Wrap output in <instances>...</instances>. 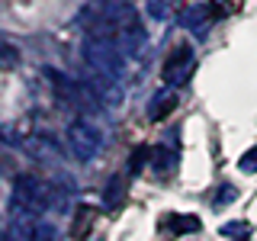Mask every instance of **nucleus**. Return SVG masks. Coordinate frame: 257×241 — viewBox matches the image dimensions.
<instances>
[{
	"mask_svg": "<svg viewBox=\"0 0 257 241\" xmlns=\"http://www.w3.org/2000/svg\"><path fill=\"white\" fill-rule=\"evenodd\" d=\"M80 55H84V61H87L90 71H100V74H106L112 80H119L128 71V55L116 42H109V39H87L84 36Z\"/></svg>",
	"mask_w": 257,
	"mask_h": 241,
	"instance_id": "obj_1",
	"label": "nucleus"
},
{
	"mask_svg": "<svg viewBox=\"0 0 257 241\" xmlns=\"http://www.w3.org/2000/svg\"><path fill=\"white\" fill-rule=\"evenodd\" d=\"M68 142H71V148H74V155L80 161H90L96 151H100V132H96V126L90 123V119H74L68 129Z\"/></svg>",
	"mask_w": 257,
	"mask_h": 241,
	"instance_id": "obj_2",
	"label": "nucleus"
},
{
	"mask_svg": "<svg viewBox=\"0 0 257 241\" xmlns=\"http://www.w3.org/2000/svg\"><path fill=\"white\" fill-rule=\"evenodd\" d=\"M190 71H193V45L187 42H180V45H174L171 48V55H167V61H164V80L171 87H180L183 80L190 77Z\"/></svg>",
	"mask_w": 257,
	"mask_h": 241,
	"instance_id": "obj_3",
	"label": "nucleus"
},
{
	"mask_svg": "<svg viewBox=\"0 0 257 241\" xmlns=\"http://www.w3.org/2000/svg\"><path fill=\"white\" fill-rule=\"evenodd\" d=\"M84 90L93 96L96 103H106V106H119L122 103V90H119V84L106 74H100V71H87L84 74Z\"/></svg>",
	"mask_w": 257,
	"mask_h": 241,
	"instance_id": "obj_4",
	"label": "nucleus"
},
{
	"mask_svg": "<svg viewBox=\"0 0 257 241\" xmlns=\"http://www.w3.org/2000/svg\"><path fill=\"white\" fill-rule=\"evenodd\" d=\"M212 10H215L212 4H193V7H187V10L180 13V26L193 29L196 36H206L209 23H212Z\"/></svg>",
	"mask_w": 257,
	"mask_h": 241,
	"instance_id": "obj_5",
	"label": "nucleus"
},
{
	"mask_svg": "<svg viewBox=\"0 0 257 241\" xmlns=\"http://www.w3.org/2000/svg\"><path fill=\"white\" fill-rule=\"evenodd\" d=\"M174 106H177V96H174L171 90H161V93H155V100H151L148 116L158 123V119H164V116H167V112H171Z\"/></svg>",
	"mask_w": 257,
	"mask_h": 241,
	"instance_id": "obj_6",
	"label": "nucleus"
},
{
	"mask_svg": "<svg viewBox=\"0 0 257 241\" xmlns=\"http://www.w3.org/2000/svg\"><path fill=\"white\" fill-rule=\"evenodd\" d=\"M122 187H125V177H112L106 193H103V199H106V206H119V199H122Z\"/></svg>",
	"mask_w": 257,
	"mask_h": 241,
	"instance_id": "obj_7",
	"label": "nucleus"
},
{
	"mask_svg": "<svg viewBox=\"0 0 257 241\" xmlns=\"http://www.w3.org/2000/svg\"><path fill=\"white\" fill-rule=\"evenodd\" d=\"M167 222H171V228H174V231H183V235L199 228V219H196V215H171Z\"/></svg>",
	"mask_w": 257,
	"mask_h": 241,
	"instance_id": "obj_8",
	"label": "nucleus"
},
{
	"mask_svg": "<svg viewBox=\"0 0 257 241\" xmlns=\"http://www.w3.org/2000/svg\"><path fill=\"white\" fill-rule=\"evenodd\" d=\"M90 219H93V209L80 206V219H77V215H74V228H71V235H74V238H84L87 231H90V225H87V222H90Z\"/></svg>",
	"mask_w": 257,
	"mask_h": 241,
	"instance_id": "obj_9",
	"label": "nucleus"
},
{
	"mask_svg": "<svg viewBox=\"0 0 257 241\" xmlns=\"http://www.w3.org/2000/svg\"><path fill=\"white\" fill-rule=\"evenodd\" d=\"M145 13H148V20L164 23L167 20V0H145Z\"/></svg>",
	"mask_w": 257,
	"mask_h": 241,
	"instance_id": "obj_10",
	"label": "nucleus"
},
{
	"mask_svg": "<svg viewBox=\"0 0 257 241\" xmlns=\"http://www.w3.org/2000/svg\"><path fill=\"white\" fill-rule=\"evenodd\" d=\"M238 167H241V171H257V148L247 151V155L238 161Z\"/></svg>",
	"mask_w": 257,
	"mask_h": 241,
	"instance_id": "obj_11",
	"label": "nucleus"
},
{
	"mask_svg": "<svg viewBox=\"0 0 257 241\" xmlns=\"http://www.w3.org/2000/svg\"><path fill=\"white\" fill-rule=\"evenodd\" d=\"M145 158H148V151H145V148H139V151H135L132 164H128V177H135V174H139V167L145 164Z\"/></svg>",
	"mask_w": 257,
	"mask_h": 241,
	"instance_id": "obj_12",
	"label": "nucleus"
},
{
	"mask_svg": "<svg viewBox=\"0 0 257 241\" xmlns=\"http://www.w3.org/2000/svg\"><path fill=\"white\" fill-rule=\"evenodd\" d=\"M235 196H238L235 187H222V190H219V199H215V206H225L228 199H235Z\"/></svg>",
	"mask_w": 257,
	"mask_h": 241,
	"instance_id": "obj_13",
	"label": "nucleus"
}]
</instances>
